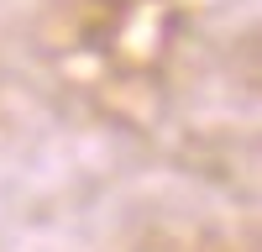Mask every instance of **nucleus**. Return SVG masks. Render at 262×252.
<instances>
[]
</instances>
